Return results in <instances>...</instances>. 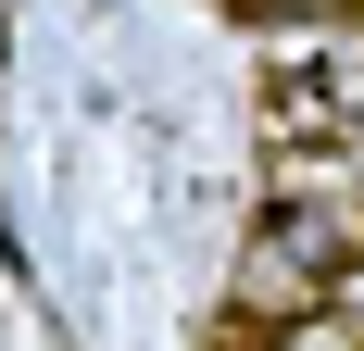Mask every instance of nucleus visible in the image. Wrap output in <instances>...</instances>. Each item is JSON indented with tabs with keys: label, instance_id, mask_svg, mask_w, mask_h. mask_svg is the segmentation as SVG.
<instances>
[{
	"label": "nucleus",
	"instance_id": "1",
	"mask_svg": "<svg viewBox=\"0 0 364 351\" xmlns=\"http://www.w3.org/2000/svg\"><path fill=\"white\" fill-rule=\"evenodd\" d=\"M339 264H352V226H339L327 201H277L252 226V251H239V314H264V326L327 314V301H339Z\"/></svg>",
	"mask_w": 364,
	"mask_h": 351
}]
</instances>
